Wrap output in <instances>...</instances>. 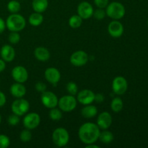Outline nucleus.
I'll return each mask as SVG.
<instances>
[{
	"label": "nucleus",
	"mask_w": 148,
	"mask_h": 148,
	"mask_svg": "<svg viewBox=\"0 0 148 148\" xmlns=\"http://www.w3.org/2000/svg\"><path fill=\"white\" fill-rule=\"evenodd\" d=\"M101 131L96 124L92 122L84 123L78 130V137L85 145L95 143L98 140Z\"/></svg>",
	"instance_id": "nucleus-1"
},
{
	"label": "nucleus",
	"mask_w": 148,
	"mask_h": 148,
	"mask_svg": "<svg viewBox=\"0 0 148 148\" xmlns=\"http://www.w3.org/2000/svg\"><path fill=\"white\" fill-rule=\"evenodd\" d=\"M6 27L11 32H20L25 27V17L18 13L11 14L6 20Z\"/></svg>",
	"instance_id": "nucleus-2"
},
{
	"label": "nucleus",
	"mask_w": 148,
	"mask_h": 148,
	"mask_svg": "<svg viewBox=\"0 0 148 148\" xmlns=\"http://www.w3.org/2000/svg\"><path fill=\"white\" fill-rule=\"evenodd\" d=\"M106 16L115 20H119L123 18L125 15L126 10L124 6L118 1H113L109 3L106 7Z\"/></svg>",
	"instance_id": "nucleus-3"
},
{
	"label": "nucleus",
	"mask_w": 148,
	"mask_h": 148,
	"mask_svg": "<svg viewBox=\"0 0 148 148\" xmlns=\"http://www.w3.org/2000/svg\"><path fill=\"white\" fill-rule=\"evenodd\" d=\"M52 140L58 147H64L69 141V134L67 130L63 127H58L52 133Z\"/></svg>",
	"instance_id": "nucleus-4"
},
{
	"label": "nucleus",
	"mask_w": 148,
	"mask_h": 148,
	"mask_svg": "<svg viewBox=\"0 0 148 148\" xmlns=\"http://www.w3.org/2000/svg\"><path fill=\"white\" fill-rule=\"evenodd\" d=\"M11 109L13 114L22 116H24L28 112L30 109V103L28 101L23 98H17L12 103Z\"/></svg>",
	"instance_id": "nucleus-5"
},
{
	"label": "nucleus",
	"mask_w": 148,
	"mask_h": 148,
	"mask_svg": "<svg viewBox=\"0 0 148 148\" xmlns=\"http://www.w3.org/2000/svg\"><path fill=\"white\" fill-rule=\"evenodd\" d=\"M77 101L74 95H64L59 99L58 106L64 112H70L75 109Z\"/></svg>",
	"instance_id": "nucleus-6"
},
{
	"label": "nucleus",
	"mask_w": 148,
	"mask_h": 148,
	"mask_svg": "<svg viewBox=\"0 0 148 148\" xmlns=\"http://www.w3.org/2000/svg\"><path fill=\"white\" fill-rule=\"evenodd\" d=\"M112 90L115 94L118 95L125 93L128 88L127 81L124 77L117 76L112 81Z\"/></svg>",
	"instance_id": "nucleus-7"
},
{
	"label": "nucleus",
	"mask_w": 148,
	"mask_h": 148,
	"mask_svg": "<svg viewBox=\"0 0 148 148\" xmlns=\"http://www.w3.org/2000/svg\"><path fill=\"white\" fill-rule=\"evenodd\" d=\"M40 123V116L38 114L35 112L29 113L25 116L23 124L25 128L27 130H34L37 128Z\"/></svg>",
	"instance_id": "nucleus-8"
},
{
	"label": "nucleus",
	"mask_w": 148,
	"mask_h": 148,
	"mask_svg": "<svg viewBox=\"0 0 148 148\" xmlns=\"http://www.w3.org/2000/svg\"><path fill=\"white\" fill-rule=\"evenodd\" d=\"M40 101H41L42 104L49 109L57 106L58 102H59V99L56 94L51 91L46 90L41 93Z\"/></svg>",
	"instance_id": "nucleus-9"
},
{
	"label": "nucleus",
	"mask_w": 148,
	"mask_h": 148,
	"mask_svg": "<svg viewBox=\"0 0 148 148\" xmlns=\"http://www.w3.org/2000/svg\"><path fill=\"white\" fill-rule=\"evenodd\" d=\"M88 53L82 50L76 51L70 56V62L75 66H82L88 62Z\"/></svg>",
	"instance_id": "nucleus-10"
},
{
	"label": "nucleus",
	"mask_w": 148,
	"mask_h": 148,
	"mask_svg": "<svg viewBox=\"0 0 148 148\" xmlns=\"http://www.w3.org/2000/svg\"><path fill=\"white\" fill-rule=\"evenodd\" d=\"M12 77L16 82L24 83L28 79V72L25 67L18 65L12 70Z\"/></svg>",
	"instance_id": "nucleus-11"
},
{
	"label": "nucleus",
	"mask_w": 148,
	"mask_h": 148,
	"mask_svg": "<svg viewBox=\"0 0 148 148\" xmlns=\"http://www.w3.org/2000/svg\"><path fill=\"white\" fill-rule=\"evenodd\" d=\"M95 95L90 90H82L77 94V101L84 106L92 104L95 101Z\"/></svg>",
	"instance_id": "nucleus-12"
},
{
	"label": "nucleus",
	"mask_w": 148,
	"mask_h": 148,
	"mask_svg": "<svg viewBox=\"0 0 148 148\" xmlns=\"http://www.w3.org/2000/svg\"><path fill=\"white\" fill-rule=\"evenodd\" d=\"M77 14L82 18V20H87L90 18L93 14V7L88 1H82L79 3L77 9Z\"/></svg>",
	"instance_id": "nucleus-13"
},
{
	"label": "nucleus",
	"mask_w": 148,
	"mask_h": 148,
	"mask_svg": "<svg viewBox=\"0 0 148 148\" xmlns=\"http://www.w3.org/2000/svg\"><path fill=\"white\" fill-rule=\"evenodd\" d=\"M112 121L113 119L111 114H109L108 111H103L98 116L96 124L99 127L100 130H108L111 127Z\"/></svg>",
	"instance_id": "nucleus-14"
},
{
	"label": "nucleus",
	"mask_w": 148,
	"mask_h": 148,
	"mask_svg": "<svg viewBox=\"0 0 148 148\" xmlns=\"http://www.w3.org/2000/svg\"><path fill=\"white\" fill-rule=\"evenodd\" d=\"M108 32L110 36L113 38H119L124 33V26L118 20H114L108 24Z\"/></svg>",
	"instance_id": "nucleus-15"
},
{
	"label": "nucleus",
	"mask_w": 148,
	"mask_h": 148,
	"mask_svg": "<svg viewBox=\"0 0 148 148\" xmlns=\"http://www.w3.org/2000/svg\"><path fill=\"white\" fill-rule=\"evenodd\" d=\"M44 76L46 80L53 85H56L61 79V73L56 68L49 67L45 70Z\"/></svg>",
	"instance_id": "nucleus-16"
},
{
	"label": "nucleus",
	"mask_w": 148,
	"mask_h": 148,
	"mask_svg": "<svg viewBox=\"0 0 148 148\" xmlns=\"http://www.w3.org/2000/svg\"><path fill=\"white\" fill-rule=\"evenodd\" d=\"M0 55L5 62H11L15 57V50L10 45H4L0 50Z\"/></svg>",
	"instance_id": "nucleus-17"
},
{
	"label": "nucleus",
	"mask_w": 148,
	"mask_h": 148,
	"mask_svg": "<svg viewBox=\"0 0 148 148\" xmlns=\"http://www.w3.org/2000/svg\"><path fill=\"white\" fill-rule=\"evenodd\" d=\"M10 92L13 97L16 98H23L26 94V88L23 83L15 82L10 88Z\"/></svg>",
	"instance_id": "nucleus-18"
},
{
	"label": "nucleus",
	"mask_w": 148,
	"mask_h": 148,
	"mask_svg": "<svg viewBox=\"0 0 148 148\" xmlns=\"http://www.w3.org/2000/svg\"><path fill=\"white\" fill-rule=\"evenodd\" d=\"M34 56L37 60L45 62L50 59L51 53L46 48L39 46L34 50Z\"/></svg>",
	"instance_id": "nucleus-19"
},
{
	"label": "nucleus",
	"mask_w": 148,
	"mask_h": 148,
	"mask_svg": "<svg viewBox=\"0 0 148 148\" xmlns=\"http://www.w3.org/2000/svg\"><path fill=\"white\" fill-rule=\"evenodd\" d=\"M98 114V109L92 104L85 105L81 110V114L84 118L91 119L95 117Z\"/></svg>",
	"instance_id": "nucleus-20"
},
{
	"label": "nucleus",
	"mask_w": 148,
	"mask_h": 148,
	"mask_svg": "<svg viewBox=\"0 0 148 148\" xmlns=\"http://www.w3.org/2000/svg\"><path fill=\"white\" fill-rule=\"evenodd\" d=\"M49 6L48 0H33L32 7L36 12L43 13L47 10Z\"/></svg>",
	"instance_id": "nucleus-21"
},
{
	"label": "nucleus",
	"mask_w": 148,
	"mask_h": 148,
	"mask_svg": "<svg viewBox=\"0 0 148 148\" xmlns=\"http://www.w3.org/2000/svg\"><path fill=\"white\" fill-rule=\"evenodd\" d=\"M28 22L32 26L37 27V26L40 25L43 22V16L42 15L41 13L36 12L32 13L28 18Z\"/></svg>",
	"instance_id": "nucleus-22"
},
{
	"label": "nucleus",
	"mask_w": 148,
	"mask_h": 148,
	"mask_svg": "<svg viewBox=\"0 0 148 148\" xmlns=\"http://www.w3.org/2000/svg\"><path fill=\"white\" fill-rule=\"evenodd\" d=\"M114 139V135L111 132L105 130L104 131L101 132L99 134L98 140L103 144H109L112 143Z\"/></svg>",
	"instance_id": "nucleus-23"
},
{
	"label": "nucleus",
	"mask_w": 148,
	"mask_h": 148,
	"mask_svg": "<svg viewBox=\"0 0 148 148\" xmlns=\"http://www.w3.org/2000/svg\"><path fill=\"white\" fill-rule=\"evenodd\" d=\"M123 106H124V104H123V101L121 98H119V97H116V98H113L111 103V108L114 112H120L122 110Z\"/></svg>",
	"instance_id": "nucleus-24"
},
{
	"label": "nucleus",
	"mask_w": 148,
	"mask_h": 148,
	"mask_svg": "<svg viewBox=\"0 0 148 148\" xmlns=\"http://www.w3.org/2000/svg\"><path fill=\"white\" fill-rule=\"evenodd\" d=\"M82 23V18L78 14H74L71 16L69 20V25L72 28H79Z\"/></svg>",
	"instance_id": "nucleus-25"
},
{
	"label": "nucleus",
	"mask_w": 148,
	"mask_h": 148,
	"mask_svg": "<svg viewBox=\"0 0 148 148\" xmlns=\"http://www.w3.org/2000/svg\"><path fill=\"white\" fill-rule=\"evenodd\" d=\"M20 9H21L20 3L17 0H12L7 4V10L12 14L18 13L20 11Z\"/></svg>",
	"instance_id": "nucleus-26"
},
{
	"label": "nucleus",
	"mask_w": 148,
	"mask_h": 148,
	"mask_svg": "<svg viewBox=\"0 0 148 148\" xmlns=\"http://www.w3.org/2000/svg\"><path fill=\"white\" fill-rule=\"evenodd\" d=\"M60 108H56V107L51 108L49 111V117L52 121H58L62 118V112Z\"/></svg>",
	"instance_id": "nucleus-27"
},
{
	"label": "nucleus",
	"mask_w": 148,
	"mask_h": 148,
	"mask_svg": "<svg viewBox=\"0 0 148 148\" xmlns=\"http://www.w3.org/2000/svg\"><path fill=\"white\" fill-rule=\"evenodd\" d=\"M32 139V133L30 130H23L20 134V140H21L23 143H28Z\"/></svg>",
	"instance_id": "nucleus-28"
},
{
	"label": "nucleus",
	"mask_w": 148,
	"mask_h": 148,
	"mask_svg": "<svg viewBox=\"0 0 148 148\" xmlns=\"http://www.w3.org/2000/svg\"><path fill=\"white\" fill-rule=\"evenodd\" d=\"M66 91L69 93V95H76L78 92V86L75 82H69L66 85Z\"/></svg>",
	"instance_id": "nucleus-29"
},
{
	"label": "nucleus",
	"mask_w": 148,
	"mask_h": 148,
	"mask_svg": "<svg viewBox=\"0 0 148 148\" xmlns=\"http://www.w3.org/2000/svg\"><path fill=\"white\" fill-rule=\"evenodd\" d=\"M8 40L11 44H17L20 40V35L18 32H11L9 34Z\"/></svg>",
	"instance_id": "nucleus-30"
},
{
	"label": "nucleus",
	"mask_w": 148,
	"mask_h": 148,
	"mask_svg": "<svg viewBox=\"0 0 148 148\" xmlns=\"http://www.w3.org/2000/svg\"><path fill=\"white\" fill-rule=\"evenodd\" d=\"M20 116H19L16 115L14 114L9 116L8 119H7V122H8L9 125L12 126V127H15V126H17L20 121Z\"/></svg>",
	"instance_id": "nucleus-31"
},
{
	"label": "nucleus",
	"mask_w": 148,
	"mask_h": 148,
	"mask_svg": "<svg viewBox=\"0 0 148 148\" xmlns=\"http://www.w3.org/2000/svg\"><path fill=\"white\" fill-rule=\"evenodd\" d=\"M92 16H93V17L98 20H103V19L105 18V17L106 16V10H104L103 9L98 8V10H96L95 11L93 12V14H92Z\"/></svg>",
	"instance_id": "nucleus-32"
},
{
	"label": "nucleus",
	"mask_w": 148,
	"mask_h": 148,
	"mask_svg": "<svg viewBox=\"0 0 148 148\" xmlns=\"http://www.w3.org/2000/svg\"><path fill=\"white\" fill-rule=\"evenodd\" d=\"M10 145V138L5 134H0V148H7Z\"/></svg>",
	"instance_id": "nucleus-33"
},
{
	"label": "nucleus",
	"mask_w": 148,
	"mask_h": 148,
	"mask_svg": "<svg viewBox=\"0 0 148 148\" xmlns=\"http://www.w3.org/2000/svg\"><path fill=\"white\" fill-rule=\"evenodd\" d=\"M94 4L98 8L104 9L109 4V0H94Z\"/></svg>",
	"instance_id": "nucleus-34"
},
{
	"label": "nucleus",
	"mask_w": 148,
	"mask_h": 148,
	"mask_svg": "<svg viewBox=\"0 0 148 148\" xmlns=\"http://www.w3.org/2000/svg\"><path fill=\"white\" fill-rule=\"evenodd\" d=\"M35 88H36V90H37V92L42 93V92H43L44 91L46 90L47 86H46V85L44 82H38L36 84V85H35Z\"/></svg>",
	"instance_id": "nucleus-35"
},
{
	"label": "nucleus",
	"mask_w": 148,
	"mask_h": 148,
	"mask_svg": "<svg viewBox=\"0 0 148 148\" xmlns=\"http://www.w3.org/2000/svg\"><path fill=\"white\" fill-rule=\"evenodd\" d=\"M104 99H105V97L103 94L101 93H97L95 95V101L98 103H101L103 102Z\"/></svg>",
	"instance_id": "nucleus-36"
},
{
	"label": "nucleus",
	"mask_w": 148,
	"mask_h": 148,
	"mask_svg": "<svg viewBox=\"0 0 148 148\" xmlns=\"http://www.w3.org/2000/svg\"><path fill=\"white\" fill-rule=\"evenodd\" d=\"M6 102H7V98L6 95H4V92L0 91V107H2L5 105Z\"/></svg>",
	"instance_id": "nucleus-37"
},
{
	"label": "nucleus",
	"mask_w": 148,
	"mask_h": 148,
	"mask_svg": "<svg viewBox=\"0 0 148 148\" xmlns=\"http://www.w3.org/2000/svg\"><path fill=\"white\" fill-rule=\"evenodd\" d=\"M6 28V23L1 17H0V34L4 31Z\"/></svg>",
	"instance_id": "nucleus-38"
},
{
	"label": "nucleus",
	"mask_w": 148,
	"mask_h": 148,
	"mask_svg": "<svg viewBox=\"0 0 148 148\" xmlns=\"http://www.w3.org/2000/svg\"><path fill=\"white\" fill-rule=\"evenodd\" d=\"M6 68V62L2 59H0V72H2Z\"/></svg>",
	"instance_id": "nucleus-39"
},
{
	"label": "nucleus",
	"mask_w": 148,
	"mask_h": 148,
	"mask_svg": "<svg viewBox=\"0 0 148 148\" xmlns=\"http://www.w3.org/2000/svg\"><path fill=\"white\" fill-rule=\"evenodd\" d=\"M85 147L86 148H99V146H98L97 145H94V143H92V144H88L85 145Z\"/></svg>",
	"instance_id": "nucleus-40"
},
{
	"label": "nucleus",
	"mask_w": 148,
	"mask_h": 148,
	"mask_svg": "<svg viewBox=\"0 0 148 148\" xmlns=\"http://www.w3.org/2000/svg\"><path fill=\"white\" fill-rule=\"evenodd\" d=\"M1 114H0V124H1Z\"/></svg>",
	"instance_id": "nucleus-41"
},
{
	"label": "nucleus",
	"mask_w": 148,
	"mask_h": 148,
	"mask_svg": "<svg viewBox=\"0 0 148 148\" xmlns=\"http://www.w3.org/2000/svg\"><path fill=\"white\" fill-rule=\"evenodd\" d=\"M147 26H148V20H147Z\"/></svg>",
	"instance_id": "nucleus-42"
}]
</instances>
